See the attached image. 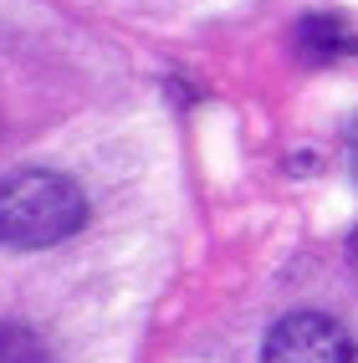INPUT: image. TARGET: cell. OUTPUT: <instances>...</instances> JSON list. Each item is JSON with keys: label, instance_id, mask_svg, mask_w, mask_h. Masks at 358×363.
<instances>
[{"label": "cell", "instance_id": "cell-5", "mask_svg": "<svg viewBox=\"0 0 358 363\" xmlns=\"http://www.w3.org/2000/svg\"><path fill=\"white\" fill-rule=\"evenodd\" d=\"M348 169H353V179H358V123H348Z\"/></svg>", "mask_w": 358, "mask_h": 363}, {"label": "cell", "instance_id": "cell-1", "mask_svg": "<svg viewBox=\"0 0 358 363\" xmlns=\"http://www.w3.org/2000/svg\"><path fill=\"white\" fill-rule=\"evenodd\" d=\"M87 220V200L67 174L52 169H16L0 179V246L41 251L77 235Z\"/></svg>", "mask_w": 358, "mask_h": 363}, {"label": "cell", "instance_id": "cell-6", "mask_svg": "<svg viewBox=\"0 0 358 363\" xmlns=\"http://www.w3.org/2000/svg\"><path fill=\"white\" fill-rule=\"evenodd\" d=\"M348 251H353V266H358V230H353V240H348Z\"/></svg>", "mask_w": 358, "mask_h": 363}, {"label": "cell", "instance_id": "cell-4", "mask_svg": "<svg viewBox=\"0 0 358 363\" xmlns=\"http://www.w3.org/2000/svg\"><path fill=\"white\" fill-rule=\"evenodd\" d=\"M0 363H57V358H52V348H46L31 328L0 323Z\"/></svg>", "mask_w": 358, "mask_h": 363}, {"label": "cell", "instance_id": "cell-3", "mask_svg": "<svg viewBox=\"0 0 358 363\" xmlns=\"http://www.w3.org/2000/svg\"><path fill=\"white\" fill-rule=\"evenodd\" d=\"M297 52L307 62H338L348 52H358V41L348 31V21L343 16H302V26H297Z\"/></svg>", "mask_w": 358, "mask_h": 363}, {"label": "cell", "instance_id": "cell-2", "mask_svg": "<svg viewBox=\"0 0 358 363\" xmlns=\"http://www.w3.org/2000/svg\"><path fill=\"white\" fill-rule=\"evenodd\" d=\"M261 363H358V343L328 312H286L267 333Z\"/></svg>", "mask_w": 358, "mask_h": 363}]
</instances>
